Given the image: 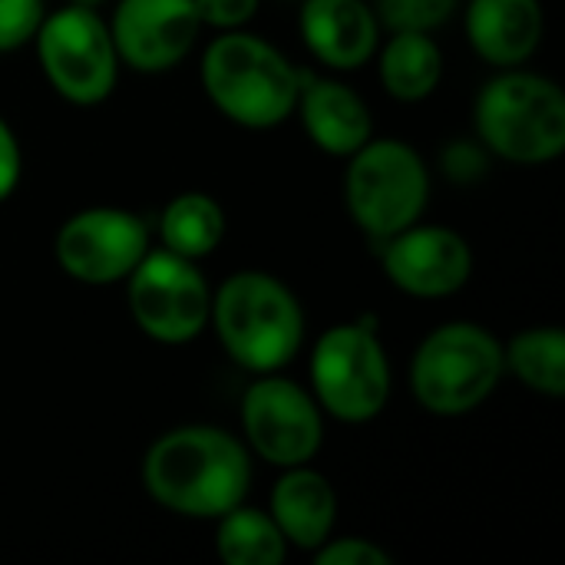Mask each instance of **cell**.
<instances>
[{"label":"cell","instance_id":"cell-11","mask_svg":"<svg viewBox=\"0 0 565 565\" xmlns=\"http://www.w3.org/2000/svg\"><path fill=\"white\" fill-rule=\"evenodd\" d=\"M149 248V225L136 212L116 205L73 212L53 238V258L60 271L89 288L126 281Z\"/></svg>","mask_w":565,"mask_h":565},{"label":"cell","instance_id":"cell-2","mask_svg":"<svg viewBox=\"0 0 565 565\" xmlns=\"http://www.w3.org/2000/svg\"><path fill=\"white\" fill-rule=\"evenodd\" d=\"M209 103L242 129H275L295 116L301 93V70L265 36L222 30L199 63Z\"/></svg>","mask_w":565,"mask_h":565},{"label":"cell","instance_id":"cell-12","mask_svg":"<svg viewBox=\"0 0 565 565\" xmlns=\"http://www.w3.org/2000/svg\"><path fill=\"white\" fill-rule=\"evenodd\" d=\"M106 23L119 66L149 76L185 63L205 30L195 0H119Z\"/></svg>","mask_w":565,"mask_h":565},{"label":"cell","instance_id":"cell-9","mask_svg":"<svg viewBox=\"0 0 565 565\" xmlns=\"http://www.w3.org/2000/svg\"><path fill=\"white\" fill-rule=\"evenodd\" d=\"M132 324L156 344L182 348L202 338L212 311V288L199 262L169 248H149L126 278Z\"/></svg>","mask_w":565,"mask_h":565},{"label":"cell","instance_id":"cell-23","mask_svg":"<svg viewBox=\"0 0 565 565\" xmlns=\"http://www.w3.org/2000/svg\"><path fill=\"white\" fill-rule=\"evenodd\" d=\"M43 17V0H0V53L26 46Z\"/></svg>","mask_w":565,"mask_h":565},{"label":"cell","instance_id":"cell-6","mask_svg":"<svg viewBox=\"0 0 565 565\" xmlns=\"http://www.w3.org/2000/svg\"><path fill=\"white\" fill-rule=\"evenodd\" d=\"M377 318L364 315L328 328L308 361L311 397L324 417L338 424H371L384 414L394 387V371L384 341L377 338Z\"/></svg>","mask_w":565,"mask_h":565},{"label":"cell","instance_id":"cell-16","mask_svg":"<svg viewBox=\"0 0 565 565\" xmlns=\"http://www.w3.org/2000/svg\"><path fill=\"white\" fill-rule=\"evenodd\" d=\"M295 116H301V126L315 149L334 159L354 156L374 136V116L364 96L331 76L301 73Z\"/></svg>","mask_w":565,"mask_h":565},{"label":"cell","instance_id":"cell-8","mask_svg":"<svg viewBox=\"0 0 565 565\" xmlns=\"http://www.w3.org/2000/svg\"><path fill=\"white\" fill-rule=\"evenodd\" d=\"M36 60L50 89L70 106H99L119 79V56L109 23L96 7L66 3L36 26Z\"/></svg>","mask_w":565,"mask_h":565},{"label":"cell","instance_id":"cell-13","mask_svg":"<svg viewBox=\"0 0 565 565\" xmlns=\"http://www.w3.org/2000/svg\"><path fill=\"white\" fill-rule=\"evenodd\" d=\"M377 245L387 281L411 298H450L473 278V248L447 225L414 222Z\"/></svg>","mask_w":565,"mask_h":565},{"label":"cell","instance_id":"cell-4","mask_svg":"<svg viewBox=\"0 0 565 565\" xmlns=\"http://www.w3.org/2000/svg\"><path fill=\"white\" fill-rule=\"evenodd\" d=\"M480 146L513 166H550L565 152L563 86L526 66L497 70L473 103Z\"/></svg>","mask_w":565,"mask_h":565},{"label":"cell","instance_id":"cell-27","mask_svg":"<svg viewBox=\"0 0 565 565\" xmlns=\"http://www.w3.org/2000/svg\"><path fill=\"white\" fill-rule=\"evenodd\" d=\"M20 175H23V152H20L17 132L0 116V202H7L17 192Z\"/></svg>","mask_w":565,"mask_h":565},{"label":"cell","instance_id":"cell-21","mask_svg":"<svg viewBox=\"0 0 565 565\" xmlns=\"http://www.w3.org/2000/svg\"><path fill=\"white\" fill-rule=\"evenodd\" d=\"M288 543L265 510L238 503L215 520V553L228 565H281Z\"/></svg>","mask_w":565,"mask_h":565},{"label":"cell","instance_id":"cell-22","mask_svg":"<svg viewBox=\"0 0 565 565\" xmlns=\"http://www.w3.org/2000/svg\"><path fill=\"white\" fill-rule=\"evenodd\" d=\"M457 10L460 0H374L377 23L391 33L397 30L434 33L444 23H450Z\"/></svg>","mask_w":565,"mask_h":565},{"label":"cell","instance_id":"cell-7","mask_svg":"<svg viewBox=\"0 0 565 565\" xmlns=\"http://www.w3.org/2000/svg\"><path fill=\"white\" fill-rule=\"evenodd\" d=\"M430 202V169L424 156L394 136H371L344 169V205L351 222L384 242L420 222Z\"/></svg>","mask_w":565,"mask_h":565},{"label":"cell","instance_id":"cell-14","mask_svg":"<svg viewBox=\"0 0 565 565\" xmlns=\"http://www.w3.org/2000/svg\"><path fill=\"white\" fill-rule=\"evenodd\" d=\"M298 30L308 53L338 73L367 66L381 46V23L367 0H305Z\"/></svg>","mask_w":565,"mask_h":565},{"label":"cell","instance_id":"cell-19","mask_svg":"<svg viewBox=\"0 0 565 565\" xmlns=\"http://www.w3.org/2000/svg\"><path fill=\"white\" fill-rule=\"evenodd\" d=\"M228 218L225 209L209 192H182L159 215V242L162 248L202 262L225 238Z\"/></svg>","mask_w":565,"mask_h":565},{"label":"cell","instance_id":"cell-10","mask_svg":"<svg viewBox=\"0 0 565 565\" xmlns=\"http://www.w3.org/2000/svg\"><path fill=\"white\" fill-rule=\"evenodd\" d=\"M242 440L268 467L311 463L324 444V414L311 391L275 374H258L242 397Z\"/></svg>","mask_w":565,"mask_h":565},{"label":"cell","instance_id":"cell-17","mask_svg":"<svg viewBox=\"0 0 565 565\" xmlns=\"http://www.w3.org/2000/svg\"><path fill=\"white\" fill-rule=\"evenodd\" d=\"M268 516L275 520L288 546L301 553H315L328 536H334L338 493L331 480L311 463L288 467L281 470L268 497Z\"/></svg>","mask_w":565,"mask_h":565},{"label":"cell","instance_id":"cell-20","mask_svg":"<svg viewBox=\"0 0 565 565\" xmlns=\"http://www.w3.org/2000/svg\"><path fill=\"white\" fill-rule=\"evenodd\" d=\"M503 367L526 391L543 397L565 394V334L553 324H536L503 344Z\"/></svg>","mask_w":565,"mask_h":565},{"label":"cell","instance_id":"cell-15","mask_svg":"<svg viewBox=\"0 0 565 565\" xmlns=\"http://www.w3.org/2000/svg\"><path fill=\"white\" fill-rule=\"evenodd\" d=\"M463 30L473 53L493 70L526 66L543 46V0H467Z\"/></svg>","mask_w":565,"mask_h":565},{"label":"cell","instance_id":"cell-28","mask_svg":"<svg viewBox=\"0 0 565 565\" xmlns=\"http://www.w3.org/2000/svg\"><path fill=\"white\" fill-rule=\"evenodd\" d=\"M70 3H83V7H99V0H70Z\"/></svg>","mask_w":565,"mask_h":565},{"label":"cell","instance_id":"cell-24","mask_svg":"<svg viewBox=\"0 0 565 565\" xmlns=\"http://www.w3.org/2000/svg\"><path fill=\"white\" fill-rule=\"evenodd\" d=\"M315 563L318 565H391V553L364 536H344L334 540L328 536L318 550H315Z\"/></svg>","mask_w":565,"mask_h":565},{"label":"cell","instance_id":"cell-18","mask_svg":"<svg viewBox=\"0 0 565 565\" xmlns=\"http://www.w3.org/2000/svg\"><path fill=\"white\" fill-rule=\"evenodd\" d=\"M374 56L381 86L397 103H424L444 79V50L434 33L397 30L384 46H377Z\"/></svg>","mask_w":565,"mask_h":565},{"label":"cell","instance_id":"cell-5","mask_svg":"<svg viewBox=\"0 0 565 565\" xmlns=\"http://www.w3.org/2000/svg\"><path fill=\"white\" fill-rule=\"evenodd\" d=\"M503 377V341L477 321L434 328L411 361L414 401L434 417L473 414L497 394Z\"/></svg>","mask_w":565,"mask_h":565},{"label":"cell","instance_id":"cell-25","mask_svg":"<svg viewBox=\"0 0 565 565\" xmlns=\"http://www.w3.org/2000/svg\"><path fill=\"white\" fill-rule=\"evenodd\" d=\"M262 0H195V13L202 26L212 30H242L258 17Z\"/></svg>","mask_w":565,"mask_h":565},{"label":"cell","instance_id":"cell-1","mask_svg":"<svg viewBox=\"0 0 565 565\" xmlns=\"http://www.w3.org/2000/svg\"><path fill=\"white\" fill-rule=\"evenodd\" d=\"M149 500L182 520H218L248 500L252 454L242 437L212 424H182L156 437L142 457Z\"/></svg>","mask_w":565,"mask_h":565},{"label":"cell","instance_id":"cell-26","mask_svg":"<svg viewBox=\"0 0 565 565\" xmlns=\"http://www.w3.org/2000/svg\"><path fill=\"white\" fill-rule=\"evenodd\" d=\"M490 152L480 146V139H457L454 146L444 149V172L454 182H477L487 175Z\"/></svg>","mask_w":565,"mask_h":565},{"label":"cell","instance_id":"cell-3","mask_svg":"<svg viewBox=\"0 0 565 565\" xmlns=\"http://www.w3.org/2000/svg\"><path fill=\"white\" fill-rule=\"evenodd\" d=\"M209 328L238 367L275 374L305 344V308L278 275L245 268L212 291Z\"/></svg>","mask_w":565,"mask_h":565}]
</instances>
